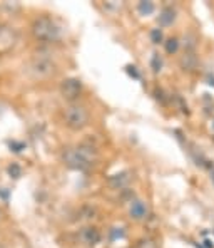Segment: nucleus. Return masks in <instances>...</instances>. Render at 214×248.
<instances>
[{"label":"nucleus","mask_w":214,"mask_h":248,"mask_svg":"<svg viewBox=\"0 0 214 248\" xmlns=\"http://www.w3.org/2000/svg\"><path fill=\"white\" fill-rule=\"evenodd\" d=\"M64 163L72 170H87L96 159V151L92 146H79V148H69L62 155Z\"/></svg>","instance_id":"obj_1"},{"label":"nucleus","mask_w":214,"mask_h":248,"mask_svg":"<svg viewBox=\"0 0 214 248\" xmlns=\"http://www.w3.org/2000/svg\"><path fill=\"white\" fill-rule=\"evenodd\" d=\"M17 35L14 32V29H10L9 25L0 24V54H5L15 46Z\"/></svg>","instance_id":"obj_6"},{"label":"nucleus","mask_w":214,"mask_h":248,"mask_svg":"<svg viewBox=\"0 0 214 248\" xmlns=\"http://www.w3.org/2000/svg\"><path fill=\"white\" fill-rule=\"evenodd\" d=\"M213 181H214V171H213Z\"/></svg>","instance_id":"obj_18"},{"label":"nucleus","mask_w":214,"mask_h":248,"mask_svg":"<svg viewBox=\"0 0 214 248\" xmlns=\"http://www.w3.org/2000/svg\"><path fill=\"white\" fill-rule=\"evenodd\" d=\"M54 71H56V65L49 57L37 56L32 61V72L39 78H49V76L54 74Z\"/></svg>","instance_id":"obj_5"},{"label":"nucleus","mask_w":214,"mask_h":248,"mask_svg":"<svg viewBox=\"0 0 214 248\" xmlns=\"http://www.w3.org/2000/svg\"><path fill=\"white\" fill-rule=\"evenodd\" d=\"M151 39H152V42H154V44H159V42L162 41V32L159 31V29H152Z\"/></svg>","instance_id":"obj_15"},{"label":"nucleus","mask_w":214,"mask_h":248,"mask_svg":"<svg viewBox=\"0 0 214 248\" xmlns=\"http://www.w3.org/2000/svg\"><path fill=\"white\" fill-rule=\"evenodd\" d=\"M129 213H130V217H132L134 220H143V218H146V215H147V206H146V203H144V202H139V200L132 202Z\"/></svg>","instance_id":"obj_9"},{"label":"nucleus","mask_w":214,"mask_h":248,"mask_svg":"<svg viewBox=\"0 0 214 248\" xmlns=\"http://www.w3.org/2000/svg\"><path fill=\"white\" fill-rule=\"evenodd\" d=\"M7 171H9V174L12 178H20V174H22V168L19 166V165H15V163H12V165H10L9 168H7Z\"/></svg>","instance_id":"obj_14"},{"label":"nucleus","mask_w":214,"mask_h":248,"mask_svg":"<svg viewBox=\"0 0 214 248\" xmlns=\"http://www.w3.org/2000/svg\"><path fill=\"white\" fill-rule=\"evenodd\" d=\"M161 57L157 56V54H154V57H152V69H154L156 72L159 71V69H161Z\"/></svg>","instance_id":"obj_16"},{"label":"nucleus","mask_w":214,"mask_h":248,"mask_svg":"<svg viewBox=\"0 0 214 248\" xmlns=\"http://www.w3.org/2000/svg\"><path fill=\"white\" fill-rule=\"evenodd\" d=\"M32 35L41 42H54L59 39L60 29L50 17L42 16L32 24Z\"/></svg>","instance_id":"obj_2"},{"label":"nucleus","mask_w":214,"mask_h":248,"mask_svg":"<svg viewBox=\"0 0 214 248\" xmlns=\"http://www.w3.org/2000/svg\"><path fill=\"white\" fill-rule=\"evenodd\" d=\"M64 121L65 126L74 131H79L89 124V112L84 106L71 104L64 109Z\"/></svg>","instance_id":"obj_3"},{"label":"nucleus","mask_w":214,"mask_h":248,"mask_svg":"<svg viewBox=\"0 0 214 248\" xmlns=\"http://www.w3.org/2000/svg\"><path fill=\"white\" fill-rule=\"evenodd\" d=\"M128 72L132 78H136V79H139V74H137V71H136V67H132V65H129L128 67Z\"/></svg>","instance_id":"obj_17"},{"label":"nucleus","mask_w":214,"mask_h":248,"mask_svg":"<svg viewBox=\"0 0 214 248\" xmlns=\"http://www.w3.org/2000/svg\"><path fill=\"white\" fill-rule=\"evenodd\" d=\"M196 64H198V59H196V56L193 52H186L183 56V59H181V65H183L184 69H187V71H193L196 67Z\"/></svg>","instance_id":"obj_10"},{"label":"nucleus","mask_w":214,"mask_h":248,"mask_svg":"<svg viewBox=\"0 0 214 248\" xmlns=\"http://www.w3.org/2000/svg\"><path fill=\"white\" fill-rule=\"evenodd\" d=\"M60 93H62L64 99L75 101L82 93V84L79 79H75V78L64 79L62 84H60Z\"/></svg>","instance_id":"obj_4"},{"label":"nucleus","mask_w":214,"mask_h":248,"mask_svg":"<svg viewBox=\"0 0 214 248\" xmlns=\"http://www.w3.org/2000/svg\"><path fill=\"white\" fill-rule=\"evenodd\" d=\"M77 238L82 245H87V247H94L100 242V232L97 230L96 227H86L82 230H79L77 233Z\"/></svg>","instance_id":"obj_7"},{"label":"nucleus","mask_w":214,"mask_h":248,"mask_svg":"<svg viewBox=\"0 0 214 248\" xmlns=\"http://www.w3.org/2000/svg\"><path fill=\"white\" fill-rule=\"evenodd\" d=\"M139 12L147 16V14H152L154 12V3L152 2H141L139 3Z\"/></svg>","instance_id":"obj_12"},{"label":"nucleus","mask_w":214,"mask_h":248,"mask_svg":"<svg viewBox=\"0 0 214 248\" xmlns=\"http://www.w3.org/2000/svg\"><path fill=\"white\" fill-rule=\"evenodd\" d=\"M177 47H179V41H177V39H169V41L166 42V52L174 54L177 50Z\"/></svg>","instance_id":"obj_13"},{"label":"nucleus","mask_w":214,"mask_h":248,"mask_svg":"<svg viewBox=\"0 0 214 248\" xmlns=\"http://www.w3.org/2000/svg\"><path fill=\"white\" fill-rule=\"evenodd\" d=\"M130 180H132V176H130L129 171H122V173L112 174L109 178V185L114 186V188H124V186H128L130 183Z\"/></svg>","instance_id":"obj_8"},{"label":"nucleus","mask_w":214,"mask_h":248,"mask_svg":"<svg viewBox=\"0 0 214 248\" xmlns=\"http://www.w3.org/2000/svg\"><path fill=\"white\" fill-rule=\"evenodd\" d=\"M0 248H5V247H3V245H0Z\"/></svg>","instance_id":"obj_19"},{"label":"nucleus","mask_w":214,"mask_h":248,"mask_svg":"<svg viewBox=\"0 0 214 248\" xmlns=\"http://www.w3.org/2000/svg\"><path fill=\"white\" fill-rule=\"evenodd\" d=\"M176 19V12L172 9H164L159 16V24L161 25H171Z\"/></svg>","instance_id":"obj_11"}]
</instances>
